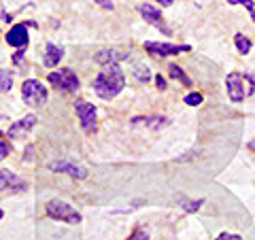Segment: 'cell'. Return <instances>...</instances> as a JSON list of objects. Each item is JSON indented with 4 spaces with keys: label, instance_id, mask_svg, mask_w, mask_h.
Returning a JSON list of instances; mask_svg holds the SVG:
<instances>
[{
    "label": "cell",
    "instance_id": "obj_6",
    "mask_svg": "<svg viewBox=\"0 0 255 240\" xmlns=\"http://www.w3.org/2000/svg\"><path fill=\"white\" fill-rule=\"evenodd\" d=\"M0 187H2V194H23L28 189V183L19 179L15 172H11L9 168H2L0 170Z\"/></svg>",
    "mask_w": 255,
    "mask_h": 240
},
{
    "label": "cell",
    "instance_id": "obj_7",
    "mask_svg": "<svg viewBox=\"0 0 255 240\" xmlns=\"http://www.w3.org/2000/svg\"><path fill=\"white\" fill-rule=\"evenodd\" d=\"M75 111L79 115V121H81V127L87 134H92L96 130V107L90 105V102H85V100H77Z\"/></svg>",
    "mask_w": 255,
    "mask_h": 240
},
{
    "label": "cell",
    "instance_id": "obj_31",
    "mask_svg": "<svg viewBox=\"0 0 255 240\" xmlns=\"http://www.w3.org/2000/svg\"><path fill=\"white\" fill-rule=\"evenodd\" d=\"M249 13H251V19L255 21V9H253V11H249Z\"/></svg>",
    "mask_w": 255,
    "mask_h": 240
},
{
    "label": "cell",
    "instance_id": "obj_16",
    "mask_svg": "<svg viewBox=\"0 0 255 240\" xmlns=\"http://www.w3.org/2000/svg\"><path fill=\"white\" fill-rule=\"evenodd\" d=\"M168 73H170V77H172V79H177V81H181V83L185 85V87H191V81H189V77H187L185 73H183V68H179L177 64H172V66L168 68Z\"/></svg>",
    "mask_w": 255,
    "mask_h": 240
},
{
    "label": "cell",
    "instance_id": "obj_28",
    "mask_svg": "<svg viewBox=\"0 0 255 240\" xmlns=\"http://www.w3.org/2000/svg\"><path fill=\"white\" fill-rule=\"evenodd\" d=\"M155 83H157V90H166V79L162 75L155 77Z\"/></svg>",
    "mask_w": 255,
    "mask_h": 240
},
{
    "label": "cell",
    "instance_id": "obj_27",
    "mask_svg": "<svg viewBox=\"0 0 255 240\" xmlns=\"http://www.w3.org/2000/svg\"><path fill=\"white\" fill-rule=\"evenodd\" d=\"M96 2H98L102 9H107V11H113V2H111V0H96Z\"/></svg>",
    "mask_w": 255,
    "mask_h": 240
},
{
    "label": "cell",
    "instance_id": "obj_4",
    "mask_svg": "<svg viewBox=\"0 0 255 240\" xmlns=\"http://www.w3.org/2000/svg\"><path fill=\"white\" fill-rule=\"evenodd\" d=\"M47 81L62 92H77L79 90V79L70 68L53 70V73H49V77H47Z\"/></svg>",
    "mask_w": 255,
    "mask_h": 240
},
{
    "label": "cell",
    "instance_id": "obj_18",
    "mask_svg": "<svg viewBox=\"0 0 255 240\" xmlns=\"http://www.w3.org/2000/svg\"><path fill=\"white\" fill-rule=\"evenodd\" d=\"M183 102H185L187 107H198V105H202V94L191 92V94H187L185 98H183Z\"/></svg>",
    "mask_w": 255,
    "mask_h": 240
},
{
    "label": "cell",
    "instance_id": "obj_13",
    "mask_svg": "<svg viewBox=\"0 0 255 240\" xmlns=\"http://www.w3.org/2000/svg\"><path fill=\"white\" fill-rule=\"evenodd\" d=\"M62 58H64V49H62V47L55 45V43H47L45 53H43V64H45V66L47 68L58 66Z\"/></svg>",
    "mask_w": 255,
    "mask_h": 240
},
{
    "label": "cell",
    "instance_id": "obj_1",
    "mask_svg": "<svg viewBox=\"0 0 255 240\" xmlns=\"http://www.w3.org/2000/svg\"><path fill=\"white\" fill-rule=\"evenodd\" d=\"M92 87L102 100H113L126 87V77H124L122 66L119 64H107V66H102L98 77L94 79Z\"/></svg>",
    "mask_w": 255,
    "mask_h": 240
},
{
    "label": "cell",
    "instance_id": "obj_3",
    "mask_svg": "<svg viewBox=\"0 0 255 240\" xmlns=\"http://www.w3.org/2000/svg\"><path fill=\"white\" fill-rule=\"evenodd\" d=\"M21 98L30 107H43L47 98H49V92H47V87L41 81L28 79V81H23V85H21Z\"/></svg>",
    "mask_w": 255,
    "mask_h": 240
},
{
    "label": "cell",
    "instance_id": "obj_25",
    "mask_svg": "<svg viewBox=\"0 0 255 240\" xmlns=\"http://www.w3.org/2000/svg\"><path fill=\"white\" fill-rule=\"evenodd\" d=\"M11 153V147L9 145H6V140H2V145H0V157H6V155H9Z\"/></svg>",
    "mask_w": 255,
    "mask_h": 240
},
{
    "label": "cell",
    "instance_id": "obj_19",
    "mask_svg": "<svg viewBox=\"0 0 255 240\" xmlns=\"http://www.w3.org/2000/svg\"><path fill=\"white\" fill-rule=\"evenodd\" d=\"M0 75H2V92H4V94H6V92H11V85H13V75H11L6 68H2V73H0Z\"/></svg>",
    "mask_w": 255,
    "mask_h": 240
},
{
    "label": "cell",
    "instance_id": "obj_20",
    "mask_svg": "<svg viewBox=\"0 0 255 240\" xmlns=\"http://www.w3.org/2000/svg\"><path fill=\"white\" fill-rule=\"evenodd\" d=\"M128 240H149V232L145 228H136L130 236H128Z\"/></svg>",
    "mask_w": 255,
    "mask_h": 240
},
{
    "label": "cell",
    "instance_id": "obj_5",
    "mask_svg": "<svg viewBox=\"0 0 255 240\" xmlns=\"http://www.w3.org/2000/svg\"><path fill=\"white\" fill-rule=\"evenodd\" d=\"M145 49L155 55V58H168V55H177L183 51H191L189 45H174V43H155V41H147Z\"/></svg>",
    "mask_w": 255,
    "mask_h": 240
},
{
    "label": "cell",
    "instance_id": "obj_30",
    "mask_svg": "<svg viewBox=\"0 0 255 240\" xmlns=\"http://www.w3.org/2000/svg\"><path fill=\"white\" fill-rule=\"evenodd\" d=\"M155 2H159L162 6H170V4H172V0H155Z\"/></svg>",
    "mask_w": 255,
    "mask_h": 240
},
{
    "label": "cell",
    "instance_id": "obj_11",
    "mask_svg": "<svg viewBox=\"0 0 255 240\" xmlns=\"http://www.w3.org/2000/svg\"><path fill=\"white\" fill-rule=\"evenodd\" d=\"M226 85H228V96L232 102H243L245 100V87H243V77L238 73H232L226 77Z\"/></svg>",
    "mask_w": 255,
    "mask_h": 240
},
{
    "label": "cell",
    "instance_id": "obj_14",
    "mask_svg": "<svg viewBox=\"0 0 255 240\" xmlns=\"http://www.w3.org/2000/svg\"><path fill=\"white\" fill-rule=\"evenodd\" d=\"M130 58V53H124V51H117V49H105L96 55V62L102 64V66H107V64H119L122 60H128Z\"/></svg>",
    "mask_w": 255,
    "mask_h": 240
},
{
    "label": "cell",
    "instance_id": "obj_29",
    "mask_svg": "<svg viewBox=\"0 0 255 240\" xmlns=\"http://www.w3.org/2000/svg\"><path fill=\"white\" fill-rule=\"evenodd\" d=\"M247 81H249V83L255 87V73H249V75H247Z\"/></svg>",
    "mask_w": 255,
    "mask_h": 240
},
{
    "label": "cell",
    "instance_id": "obj_24",
    "mask_svg": "<svg viewBox=\"0 0 255 240\" xmlns=\"http://www.w3.org/2000/svg\"><path fill=\"white\" fill-rule=\"evenodd\" d=\"M230 4H243V6H247L249 11H253V0H228Z\"/></svg>",
    "mask_w": 255,
    "mask_h": 240
},
{
    "label": "cell",
    "instance_id": "obj_22",
    "mask_svg": "<svg viewBox=\"0 0 255 240\" xmlns=\"http://www.w3.org/2000/svg\"><path fill=\"white\" fill-rule=\"evenodd\" d=\"M134 75H136V79H138V81H142V83H147L149 79H151V73H149V68H147V66H145V68L138 66L136 70H134Z\"/></svg>",
    "mask_w": 255,
    "mask_h": 240
},
{
    "label": "cell",
    "instance_id": "obj_10",
    "mask_svg": "<svg viewBox=\"0 0 255 240\" xmlns=\"http://www.w3.org/2000/svg\"><path fill=\"white\" fill-rule=\"evenodd\" d=\"M36 123V115H26L23 119H19V121H15L11 127H9V132H6V136L9 138H26V134L34 127Z\"/></svg>",
    "mask_w": 255,
    "mask_h": 240
},
{
    "label": "cell",
    "instance_id": "obj_26",
    "mask_svg": "<svg viewBox=\"0 0 255 240\" xmlns=\"http://www.w3.org/2000/svg\"><path fill=\"white\" fill-rule=\"evenodd\" d=\"M23 53H26V51H21V49H19L17 53L13 55V62L17 64V66H23Z\"/></svg>",
    "mask_w": 255,
    "mask_h": 240
},
{
    "label": "cell",
    "instance_id": "obj_23",
    "mask_svg": "<svg viewBox=\"0 0 255 240\" xmlns=\"http://www.w3.org/2000/svg\"><path fill=\"white\" fill-rule=\"evenodd\" d=\"M215 240H243V236H238V234H230V232H223V234H219Z\"/></svg>",
    "mask_w": 255,
    "mask_h": 240
},
{
    "label": "cell",
    "instance_id": "obj_8",
    "mask_svg": "<svg viewBox=\"0 0 255 240\" xmlns=\"http://www.w3.org/2000/svg\"><path fill=\"white\" fill-rule=\"evenodd\" d=\"M49 170L51 172H64L73 179H87V170L83 166H77L75 162L70 159H58V162H51L49 164Z\"/></svg>",
    "mask_w": 255,
    "mask_h": 240
},
{
    "label": "cell",
    "instance_id": "obj_9",
    "mask_svg": "<svg viewBox=\"0 0 255 240\" xmlns=\"http://www.w3.org/2000/svg\"><path fill=\"white\" fill-rule=\"evenodd\" d=\"M140 13H142V17H145V21H149L151 26H155L157 30H162L166 36H170V28L166 26L162 13H159L155 6H151V4H140Z\"/></svg>",
    "mask_w": 255,
    "mask_h": 240
},
{
    "label": "cell",
    "instance_id": "obj_17",
    "mask_svg": "<svg viewBox=\"0 0 255 240\" xmlns=\"http://www.w3.org/2000/svg\"><path fill=\"white\" fill-rule=\"evenodd\" d=\"M234 43H236V49H238V53H243V55H247L251 51V41L247 38L245 34H236L234 36Z\"/></svg>",
    "mask_w": 255,
    "mask_h": 240
},
{
    "label": "cell",
    "instance_id": "obj_21",
    "mask_svg": "<svg viewBox=\"0 0 255 240\" xmlns=\"http://www.w3.org/2000/svg\"><path fill=\"white\" fill-rule=\"evenodd\" d=\"M179 200H181L183 209H185L187 213H196L198 209H200V204L204 202V200H196V202H187V200H183V198H179Z\"/></svg>",
    "mask_w": 255,
    "mask_h": 240
},
{
    "label": "cell",
    "instance_id": "obj_12",
    "mask_svg": "<svg viewBox=\"0 0 255 240\" xmlns=\"http://www.w3.org/2000/svg\"><path fill=\"white\" fill-rule=\"evenodd\" d=\"M4 41L9 43L11 47H17V49L26 47L28 45V28H26V23H17V26H13L9 32H6Z\"/></svg>",
    "mask_w": 255,
    "mask_h": 240
},
{
    "label": "cell",
    "instance_id": "obj_15",
    "mask_svg": "<svg viewBox=\"0 0 255 240\" xmlns=\"http://www.w3.org/2000/svg\"><path fill=\"white\" fill-rule=\"evenodd\" d=\"M132 123L136 125V123H147V125H151V127H164L166 125V119L164 117H134L132 119Z\"/></svg>",
    "mask_w": 255,
    "mask_h": 240
},
{
    "label": "cell",
    "instance_id": "obj_2",
    "mask_svg": "<svg viewBox=\"0 0 255 240\" xmlns=\"http://www.w3.org/2000/svg\"><path fill=\"white\" fill-rule=\"evenodd\" d=\"M45 211H47V215H49L51 219L68 223V226H77V223H81V213L75 211L68 202H62V200H51V202H47Z\"/></svg>",
    "mask_w": 255,
    "mask_h": 240
}]
</instances>
